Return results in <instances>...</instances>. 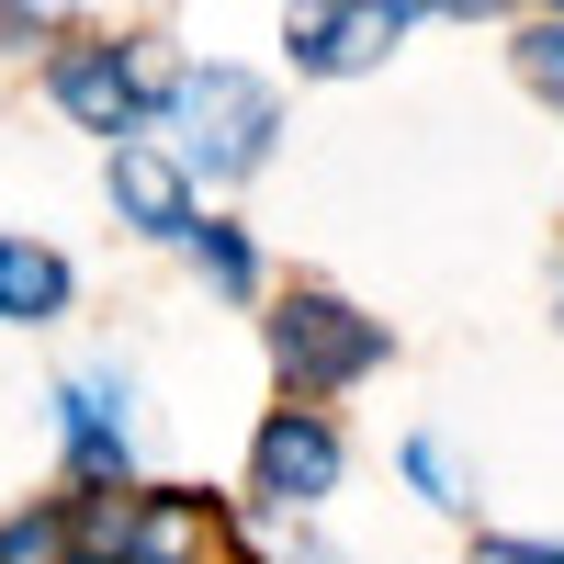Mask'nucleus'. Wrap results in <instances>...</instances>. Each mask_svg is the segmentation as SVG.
Segmentation results:
<instances>
[{"label": "nucleus", "mask_w": 564, "mask_h": 564, "mask_svg": "<svg viewBox=\"0 0 564 564\" xmlns=\"http://www.w3.org/2000/svg\"><path fill=\"white\" fill-rule=\"evenodd\" d=\"M181 45L170 34H102V23H68L57 45H45V102H57L79 135H102V148H124V135H159L170 90H181Z\"/></svg>", "instance_id": "f257e3e1"}, {"label": "nucleus", "mask_w": 564, "mask_h": 564, "mask_svg": "<svg viewBox=\"0 0 564 564\" xmlns=\"http://www.w3.org/2000/svg\"><path fill=\"white\" fill-rule=\"evenodd\" d=\"M260 350H271L282 406H339V395H361L372 372L395 361V327L372 305H350L339 282H282L271 316H260Z\"/></svg>", "instance_id": "f03ea898"}, {"label": "nucleus", "mask_w": 564, "mask_h": 564, "mask_svg": "<svg viewBox=\"0 0 564 564\" xmlns=\"http://www.w3.org/2000/svg\"><path fill=\"white\" fill-rule=\"evenodd\" d=\"M159 148L193 170V181H249L271 170L282 148V90L260 68H226V57H193L170 90V113H159Z\"/></svg>", "instance_id": "7ed1b4c3"}, {"label": "nucleus", "mask_w": 564, "mask_h": 564, "mask_svg": "<svg viewBox=\"0 0 564 564\" xmlns=\"http://www.w3.org/2000/svg\"><path fill=\"white\" fill-rule=\"evenodd\" d=\"M79 564H238V508L204 486L79 497Z\"/></svg>", "instance_id": "20e7f679"}, {"label": "nucleus", "mask_w": 564, "mask_h": 564, "mask_svg": "<svg viewBox=\"0 0 564 564\" xmlns=\"http://www.w3.org/2000/svg\"><path fill=\"white\" fill-rule=\"evenodd\" d=\"M350 475V441L327 406H271L249 430V497L271 508V520H305V508H327Z\"/></svg>", "instance_id": "39448f33"}, {"label": "nucleus", "mask_w": 564, "mask_h": 564, "mask_svg": "<svg viewBox=\"0 0 564 564\" xmlns=\"http://www.w3.org/2000/svg\"><path fill=\"white\" fill-rule=\"evenodd\" d=\"M124 361H90L57 384V463H68V497H113L135 486V417H124Z\"/></svg>", "instance_id": "423d86ee"}, {"label": "nucleus", "mask_w": 564, "mask_h": 564, "mask_svg": "<svg viewBox=\"0 0 564 564\" xmlns=\"http://www.w3.org/2000/svg\"><path fill=\"white\" fill-rule=\"evenodd\" d=\"M406 34H417V12H395V0H305V12H282V68L294 79H361Z\"/></svg>", "instance_id": "0eeeda50"}, {"label": "nucleus", "mask_w": 564, "mask_h": 564, "mask_svg": "<svg viewBox=\"0 0 564 564\" xmlns=\"http://www.w3.org/2000/svg\"><path fill=\"white\" fill-rule=\"evenodd\" d=\"M102 193H113V226H135V238H159V249H193V226H204V181L181 170L159 135L102 148Z\"/></svg>", "instance_id": "6e6552de"}, {"label": "nucleus", "mask_w": 564, "mask_h": 564, "mask_svg": "<svg viewBox=\"0 0 564 564\" xmlns=\"http://www.w3.org/2000/svg\"><path fill=\"white\" fill-rule=\"evenodd\" d=\"M79 305V271L57 238H23V226H0V327H57Z\"/></svg>", "instance_id": "1a4fd4ad"}, {"label": "nucleus", "mask_w": 564, "mask_h": 564, "mask_svg": "<svg viewBox=\"0 0 564 564\" xmlns=\"http://www.w3.org/2000/svg\"><path fill=\"white\" fill-rule=\"evenodd\" d=\"M181 260H193V282H204V294H226V305H260V238H249L238 215H204Z\"/></svg>", "instance_id": "9d476101"}, {"label": "nucleus", "mask_w": 564, "mask_h": 564, "mask_svg": "<svg viewBox=\"0 0 564 564\" xmlns=\"http://www.w3.org/2000/svg\"><path fill=\"white\" fill-rule=\"evenodd\" d=\"M0 564H79V497H23L0 508Z\"/></svg>", "instance_id": "9b49d317"}, {"label": "nucleus", "mask_w": 564, "mask_h": 564, "mask_svg": "<svg viewBox=\"0 0 564 564\" xmlns=\"http://www.w3.org/2000/svg\"><path fill=\"white\" fill-rule=\"evenodd\" d=\"M395 463H406V486L430 497V508H452V520L475 508V475H463V452H452L441 430H406V452H395Z\"/></svg>", "instance_id": "f8f14e48"}, {"label": "nucleus", "mask_w": 564, "mask_h": 564, "mask_svg": "<svg viewBox=\"0 0 564 564\" xmlns=\"http://www.w3.org/2000/svg\"><path fill=\"white\" fill-rule=\"evenodd\" d=\"M508 68H520V79L542 90V102L564 113V12H531L520 34H508Z\"/></svg>", "instance_id": "ddd939ff"}, {"label": "nucleus", "mask_w": 564, "mask_h": 564, "mask_svg": "<svg viewBox=\"0 0 564 564\" xmlns=\"http://www.w3.org/2000/svg\"><path fill=\"white\" fill-rule=\"evenodd\" d=\"M475 564H564V542H531V531H486Z\"/></svg>", "instance_id": "4468645a"}, {"label": "nucleus", "mask_w": 564, "mask_h": 564, "mask_svg": "<svg viewBox=\"0 0 564 564\" xmlns=\"http://www.w3.org/2000/svg\"><path fill=\"white\" fill-rule=\"evenodd\" d=\"M282 564H361V553H339V542H316V531H294V542H282Z\"/></svg>", "instance_id": "2eb2a0df"}]
</instances>
